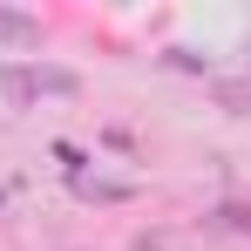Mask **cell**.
<instances>
[{
  "mask_svg": "<svg viewBox=\"0 0 251 251\" xmlns=\"http://www.w3.org/2000/svg\"><path fill=\"white\" fill-rule=\"evenodd\" d=\"M0 41H14V48L41 41V21H34V14H14V7H0Z\"/></svg>",
  "mask_w": 251,
  "mask_h": 251,
  "instance_id": "cell-1",
  "label": "cell"
},
{
  "mask_svg": "<svg viewBox=\"0 0 251 251\" xmlns=\"http://www.w3.org/2000/svg\"><path fill=\"white\" fill-rule=\"evenodd\" d=\"M75 190H82V197H95V204H123V197H129V183H109V176H82Z\"/></svg>",
  "mask_w": 251,
  "mask_h": 251,
  "instance_id": "cell-2",
  "label": "cell"
},
{
  "mask_svg": "<svg viewBox=\"0 0 251 251\" xmlns=\"http://www.w3.org/2000/svg\"><path fill=\"white\" fill-rule=\"evenodd\" d=\"M217 102H224L231 116H251V88L245 82H217Z\"/></svg>",
  "mask_w": 251,
  "mask_h": 251,
  "instance_id": "cell-3",
  "label": "cell"
},
{
  "mask_svg": "<svg viewBox=\"0 0 251 251\" xmlns=\"http://www.w3.org/2000/svg\"><path fill=\"white\" fill-rule=\"evenodd\" d=\"M217 217H224L231 231H245V238H251V204H224V210H217Z\"/></svg>",
  "mask_w": 251,
  "mask_h": 251,
  "instance_id": "cell-4",
  "label": "cell"
}]
</instances>
